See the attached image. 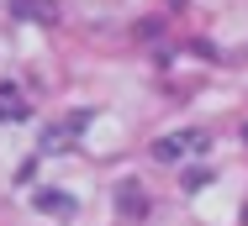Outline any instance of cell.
<instances>
[{
    "label": "cell",
    "instance_id": "6da1fadb",
    "mask_svg": "<svg viewBox=\"0 0 248 226\" xmlns=\"http://www.w3.org/2000/svg\"><path fill=\"white\" fill-rule=\"evenodd\" d=\"M206 147V132H169L153 142V163H180L185 153H201Z\"/></svg>",
    "mask_w": 248,
    "mask_h": 226
},
{
    "label": "cell",
    "instance_id": "7a4b0ae2",
    "mask_svg": "<svg viewBox=\"0 0 248 226\" xmlns=\"http://www.w3.org/2000/svg\"><path fill=\"white\" fill-rule=\"evenodd\" d=\"M27 116H32V111H27L21 90H11V85H5V90H0V121H27Z\"/></svg>",
    "mask_w": 248,
    "mask_h": 226
},
{
    "label": "cell",
    "instance_id": "3957f363",
    "mask_svg": "<svg viewBox=\"0 0 248 226\" xmlns=\"http://www.w3.org/2000/svg\"><path fill=\"white\" fill-rule=\"evenodd\" d=\"M16 11L32 16V21H58V5L53 0H16Z\"/></svg>",
    "mask_w": 248,
    "mask_h": 226
},
{
    "label": "cell",
    "instance_id": "277c9868",
    "mask_svg": "<svg viewBox=\"0 0 248 226\" xmlns=\"http://www.w3.org/2000/svg\"><path fill=\"white\" fill-rule=\"evenodd\" d=\"M122 205H127L132 216H143V195H138V184H122Z\"/></svg>",
    "mask_w": 248,
    "mask_h": 226
},
{
    "label": "cell",
    "instance_id": "5b68a950",
    "mask_svg": "<svg viewBox=\"0 0 248 226\" xmlns=\"http://www.w3.org/2000/svg\"><path fill=\"white\" fill-rule=\"evenodd\" d=\"M37 205H43V211H69V200H63V195H37Z\"/></svg>",
    "mask_w": 248,
    "mask_h": 226
}]
</instances>
